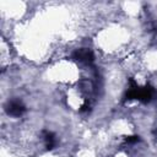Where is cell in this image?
Segmentation results:
<instances>
[{
    "label": "cell",
    "mask_w": 157,
    "mask_h": 157,
    "mask_svg": "<svg viewBox=\"0 0 157 157\" xmlns=\"http://www.w3.org/2000/svg\"><path fill=\"white\" fill-rule=\"evenodd\" d=\"M136 141H139L137 136H128V137H125V142H128V144H132V142H136Z\"/></svg>",
    "instance_id": "5"
},
{
    "label": "cell",
    "mask_w": 157,
    "mask_h": 157,
    "mask_svg": "<svg viewBox=\"0 0 157 157\" xmlns=\"http://www.w3.org/2000/svg\"><path fill=\"white\" fill-rule=\"evenodd\" d=\"M74 58L81 63H91L93 60V54L88 49H78L77 52H75Z\"/></svg>",
    "instance_id": "3"
},
{
    "label": "cell",
    "mask_w": 157,
    "mask_h": 157,
    "mask_svg": "<svg viewBox=\"0 0 157 157\" xmlns=\"http://www.w3.org/2000/svg\"><path fill=\"white\" fill-rule=\"evenodd\" d=\"M152 98V88L148 86H139L134 80H130L129 88L125 93V99L128 101H139V102H148Z\"/></svg>",
    "instance_id": "1"
},
{
    "label": "cell",
    "mask_w": 157,
    "mask_h": 157,
    "mask_svg": "<svg viewBox=\"0 0 157 157\" xmlns=\"http://www.w3.org/2000/svg\"><path fill=\"white\" fill-rule=\"evenodd\" d=\"M25 110H26L25 105L20 101H16V99L10 101L6 105V112L11 117H21L25 113Z\"/></svg>",
    "instance_id": "2"
},
{
    "label": "cell",
    "mask_w": 157,
    "mask_h": 157,
    "mask_svg": "<svg viewBox=\"0 0 157 157\" xmlns=\"http://www.w3.org/2000/svg\"><path fill=\"white\" fill-rule=\"evenodd\" d=\"M43 139H44V142H45L48 148H52L55 145V136L50 131H44L43 132Z\"/></svg>",
    "instance_id": "4"
}]
</instances>
